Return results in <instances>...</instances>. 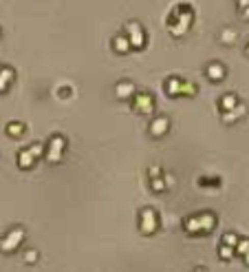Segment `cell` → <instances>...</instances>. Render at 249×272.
<instances>
[{
    "instance_id": "cell-7",
    "label": "cell",
    "mask_w": 249,
    "mask_h": 272,
    "mask_svg": "<svg viewBox=\"0 0 249 272\" xmlns=\"http://www.w3.org/2000/svg\"><path fill=\"white\" fill-rule=\"evenodd\" d=\"M234 106H236V97L234 95L223 97V109H234Z\"/></svg>"
},
{
    "instance_id": "cell-8",
    "label": "cell",
    "mask_w": 249,
    "mask_h": 272,
    "mask_svg": "<svg viewBox=\"0 0 249 272\" xmlns=\"http://www.w3.org/2000/svg\"><path fill=\"white\" fill-rule=\"evenodd\" d=\"M7 131H9L11 133V135H20V133H22V126H9V129H7Z\"/></svg>"
},
{
    "instance_id": "cell-4",
    "label": "cell",
    "mask_w": 249,
    "mask_h": 272,
    "mask_svg": "<svg viewBox=\"0 0 249 272\" xmlns=\"http://www.w3.org/2000/svg\"><path fill=\"white\" fill-rule=\"evenodd\" d=\"M31 155H36V153H33V151H22V153H20L18 164L22 166V168H29V166H31Z\"/></svg>"
},
{
    "instance_id": "cell-6",
    "label": "cell",
    "mask_w": 249,
    "mask_h": 272,
    "mask_svg": "<svg viewBox=\"0 0 249 272\" xmlns=\"http://www.w3.org/2000/svg\"><path fill=\"white\" fill-rule=\"evenodd\" d=\"M165 129H168V119H163V117L152 124V133H163Z\"/></svg>"
},
{
    "instance_id": "cell-1",
    "label": "cell",
    "mask_w": 249,
    "mask_h": 272,
    "mask_svg": "<svg viewBox=\"0 0 249 272\" xmlns=\"http://www.w3.org/2000/svg\"><path fill=\"white\" fill-rule=\"evenodd\" d=\"M20 239H22V230H11L9 235H7V237L3 239V243H0V248H3L5 252L16 250V245L20 243Z\"/></svg>"
},
{
    "instance_id": "cell-5",
    "label": "cell",
    "mask_w": 249,
    "mask_h": 272,
    "mask_svg": "<svg viewBox=\"0 0 249 272\" xmlns=\"http://www.w3.org/2000/svg\"><path fill=\"white\" fill-rule=\"evenodd\" d=\"M207 76H210V78L214 76V78L218 80V78H223V76H225V71H223V66H220V64H212V66H210V71H207Z\"/></svg>"
},
{
    "instance_id": "cell-3",
    "label": "cell",
    "mask_w": 249,
    "mask_h": 272,
    "mask_svg": "<svg viewBox=\"0 0 249 272\" xmlns=\"http://www.w3.org/2000/svg\"><path fill=\"white\" fill-rule=\"evenodd\" d=\"M137 102H139V104H137L139 111H144V113H146V111H152V100L148 97V95H139Z\"/></svg>"
},
{
    "instance_id": "cell-2",
    "label": "cell",
    "mask_w": 249,
    "mask_h": 272,
    "mask_svg": "<svg viewBox=\"0 0 249 272\" xmlns=\"http://www.w3.org/2000/svg\"><path fill=\"white\" fill-rule=\"evenodd\" d=\"M11 80H13V71L9 69V66H5V69H0V93L9 89Z\"/></svg>"
},
{
    "instance_id": "cell-9",
    "label": "cell",
    "mask_w": 249,
    "mask_h": 272,
    "mask_svg": "<svg viewBox=\"0 0 249 272\" xmlns=\"http://www.w3.org/2000/svg\"><path fill=\"white\" fill-rule=\"evenodd\" d=\"M128 91H130V84H128V82L126 84H119V95H126Z\"/></svg>"
}]
</instances>
